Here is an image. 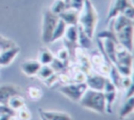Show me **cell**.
<instances>
[{"mask_svg": "<svg viewBox=\"0 0 134 120\" xmlns=\"http://www.w3.org/2000/svg\"><path fill=\"white\" fill-rule=\"evenodd\" d=\"M97 23V13L90 0H85L83 7L79 12L77 25L83 28V31L92 38L95 32Z\"/></svg>", "mask_w": 134, "mask_h": 120, "instance_id": "cell-1", "label": "cell"}, {"mask_svg": "<svg viewBox=\"0 0 134 120\" xmlns=\"http://www.w3.org/2000/svg\"><path fill=\"white\" fill-rule=\"evenodd\" d=\"M79 102L83 107L91 109L95 113L98 114L106 113V100H105L104 92L87 88Z\"/></svg>", "mask_w": 134, "mask_h": 120, "instance_id": "cell-2", "label": "cell"}, {"mask_svg": "<svg viewBox=\"0 0 134 120\" xmlns=\"http://www.w3.org/2000/svg\"><path fill=\"white\" fill-rule=\"evenodd\" d=\"M132 53L120 46L117 45L116 49V59H115V67L119 72L122 77H129L132 73Z\"/></svg>", "mask_w": 134, "mask_h": 120, "instance_id": "cell-3", "label": "cell"}, {"mask_svg": "<svg viewBox=\"0 0 134 120\" xmlns=\"http://www.w3.org/2000/svg\"><path fill=\"white\" fill-rule=\"evenodd\" d=\"M58 20H59L58 15L53 14L50 9L45 11L43 16V23H42V41L44 43H50V39L53 29L58 23Z\"/></svg>", "mask_w": 134, "mask_h": 120, "instance_id": "cell-4", "label": "cell"}, {"mask_svg": "<svg viewBox=\"0 0 134 120\" xmlns=\"http://www.w3.org/2000/svg\"><path fill=\"white\" fill-rule=\"evenodd\" d=\"M88 88L86 82H80V83H70V84H65L60 87V92L69 98L73 102H79Z\"/></svg>", "mask_w": 134, "mask_h": 120, "instance_id": "cell-5", "label": "cell"}, {"mask_svg": "<svg viewBox=\"0 0 134 120\" xmlns=\"http://www.w3.org/2000/svg\"><path fill=\"white\" fill-rule=\"evenodd\" d=\"M133 24L126 25L114 32L118 44L131 53L133 51Z\"/></svg>", "mask_w": 134, "mask_h": 120, "instance_id": "cell-6", "label": "cell"}, {"mask_svg": "<svg viewBox=\"0 0 134 120\" xmlns=\"http://www.w3.org/2000/svg\"><path fill=\"white\" fill-rule=\"evenodd\" d=\"M131 5H133L132 0H113L111 7H110V11H109L108 16H107V22H109L115 16L121 14L126 8H128Z\"/></svg>", "mask_w": 134, "mask_h": 120, "instance_id": "cell-7", "label": "cell"}, {"mask_svg": "<svg viewBox=\"0 0 134 120\" xmlns=\"http://www.w3.org/2000/svg\"><path fill=\"white\" fill-rule=\"evenodd\" d=\"M20 95V88L15 84L0 85V104H7L8 100L15 96Z\"/></svg>", "mask_w": 134, "mask_h": 120, "instance_id": "cell-8", "label": "cell"}, {"mask_svg": "<svg viewBox=\"0 0 134 120\" xmlns=\"http://www.w3.org/2000/svg\"><path fill=\"white\" fill-rule=\"evenodd\" d=\"M106 80H107V78L104 77L103 75L94 74V75H89V76H87L85 82H86L88 88H91V89H94V91L104 92V87H105Z\"/></svg>", "mask_w": 134, "mask_h": 120, "instance_id": "cell-9", "label": "cell"}, {"mask_svg": "<svg viewBox=\"0 0 134 120\" xmlns=\"http://www.w3.org/2000/svg\"><path fill=\"white\" fill-rule=\"evenodd\" d=\"M20 53V47L19 46H12L9 48L4 49L1 54H0V66H7L9 65L14 59L18 56V54Z\"/></svg>", "mask_w": 134, "mask_h": 120, "instance_id": "cell-10", "label": "cell"}, {"mask_svg": "<svg viewBox=\"0 0 134 120\" xmlns=\"http://www.w3.org/2000/svg\"><path fill=\"white\" fill-rule=\"evenodd\" d=\"M58 17L61 20H63L67 25H77L79 11H75L73 8H67L60 15H58Z\"/></svg>", "mask_w": 134, "mask_h": 120, "instance_id": "cell-11", "label": "cell"}, {"mask_svg": "<svg viewBox=\"0 0 134 120\" xmlns=\"http://www.w3.org/2000/svg\"><path fill=\"white\" fill-rule=\"evenodd\" d=\"M41 65L42 64L38 60H27V61H25L21 64V69L26 76L31 77V76L37 75Z\"/></svg>", "mask_w": 134, "mask_h": 120, "instance_id": "cell-12", "label": "cell"}, {"mask_svg": "<svg viewBox=\"0 0 134 120\" xmlns=\"http://www.w3.org/2000/svg\"><path fill=\"white\" fill-rule=\"evenodd\" d=\"M79 36V26L77 25H67L65 29V42L69 44V46L74 47L77 42Z\"/></svg>", "mask_w": 134, "mask_h": 120, "instance_id": "cell-13", "label": "cell"}, {"mask_svg": "<svg viewBox=\"0 0 134 120\" xmlns=\"http://www.w3.org/2000/svg\"><path fill=\"white\" fill-rule=\"evenodd\" d=\"M39 114L47 120H72L70 115L63 112L55 111H39Z\"/></svg>", "mask_w": 134, "mask_h": 120, "instance_id": "cell-14", "label": "cell"}, {"mask_svg": "<svg viewBox=\"0 0 134 120\" xmlns=\"http://www.w3.org/2000/svg\"><path fill=\"white\" fill-rule=\"evenodd\" d=\"M133 108H134V96L126 98V101L121 105V107L119 109V113H118L119 119L122 120V119L127 118L129 115H131L132 112H133Z\"/></svg>", "mask_w": 134, "mask_h": 120, "instance_id": "cell-15", "label": "cell"}, {"mask_svg": "<svg viewBox=\"0 0 134 120\" xmlns=\"http://www.w3.org/2000/svg\"><path fill=\"white\" fill-rule=\"evenodd\" d=\"M66 26H67V24L63 20H61L59 18L58 23H57V25H55V27L53 29V33H52V36H51V39H50V43L54 42V41H57V40H59V39L64 37Z\"/></svg>", "mask_w": 134, "mask_h": 120, "instance_id": "cell-16", "label": "cell"}, {"mask_svg": "<svg viewBox=\"0 0 134 120\" xmlns=\"http://www.w3.org/2000/svg\"><path fill=\"white\" fill-rule=\"evenodd\" d=\"M53 55L50 51H48L47 48H42L40 49V53H39V59L38 61L42 64V65H48L52 62L53 60Z\"/></svg>", "mask_w": 134, "mask_h": 120, "instance_id": "cell-17", "label": "cell"}, {"mask_svg": "<svg viewBox=\"0 0 134 120\" xmlns=\"http://www.w3.org/2000/svg\"><path fill=\"white\" fill-rule=\"evenodd\" d=\"M79 26V25H77ZM77 42L83 48H90L91 46V38L83 31L81 26H79V36H77Z\"/></svg>", "mask_w": 134, "mask_h": 120, "instance_id": "cell-18", "label": "cell"}, {"mask_svg": "<svg viewBox=\"0 0 134 120\" xmlns=\"http://www.w3.org/2000/svg\"><path fill=\"white\" fill-rule=\"evenodd\" d=\"M105 100H106V113H112V104L116 97V91L112 92H104Z\"/></svg>", "mask_w": 134, "mask_h": 120, "instance_id": "cell-19", "label": "cell"}, {"mask_svg": "<svg viewBox=\"0 0 134 120\" xmlns=\"http://www.w3.org/2000/svg\"><path fill=\"white\" fill-rule=\"evenodd\" d=\"M7 105H8L9 107H12L13 109L17 111V109H19L20 107H22L23 105H25V103H24L23 98H22L20 95H15V96H13V97L8 100Z\"/></svg>", "mask_w": 134, "mask_h": 120, "instance_id": "cell-20", "label": "cell"}, {"mask_svg": "<svg viewBox=\"0 0 134 120\" xmlns=\"http://www.w3.org/2000/svg\"><path fill=\"white\" fill-rule=\"evenodd\" d=\"M67 8H69V7H68V5H67V3L65 1H63V0H55L53 2V4L51 5L50 11L53 14H55V15H60L62 12H64Z\"/></svg>", "mask_w": 134, "mask_h": 120, "instance_id": "cell-21", "label": "cell"}, {"mask_svg": "<svg viewBox=\"0 0 134 120\" xmlns=\"http://www.w3.org/2000/svg\"><path fill=\"white\" fill-rule=\"evenodd\" d=\"M54 73V71L51 68V66L48 64V65H41L39 72L37 73V76L41 79V80H45L47 79L48 77H50L52 74Z\"/></svg>", "mask_w": 134, "mask_h": 120, "instance_id": "cell-22", "label": "cell"}, {"mask_svg": "<svg viewBox=\"0 0 134 120\" xmlns=\"http://www.w3.org/2000/svg\"><path fill=\"white\" fill-rule=\"evenodd\" d=\"M16 116H18L19 120H29L31 118V114H30V112L28 111V108L25 105H23L22 107L17 109Z\"/></svg>", "mask_w": 134, "mask_h": 120, "instance_id": "cell-23", "label": "cell"}, {"mask_svg": "<svg viewBox=\"0 0 134 120\" xmlns=\"http://www.w3.org/2000/svg\"><path fill=\"white\" fill-rule=\"evenodd\" d=\"M17 114V111L9 107L7 104H0V116L1 115H8L12 117H15Z\"/></svg>", "mask_w": 134, "mask_h": 120, "instance_id": "cell-24", "label": "cell"}, {"mask_svg": "<svg viewBox=\"0 0 134 120\" xmlns=\"http://www.w3.org/2000/svg\"><path fill=\"white\" fill-rule=\"evenodd\" d=\"M84 2H85V0H69L67 4H68L69 8H73V9L80 12L84 5Z\"/></svg>", "mask_w": 134, "mask_h": 120, "instance_id": "cell-25", "label": "cell"}, {"mask_svg": "<svg viewBox=\"0 0 134 120\" xmlns=\"http://www.w3.org/2000/svg\"><path fill=\"white\" fill-rule=\"evenodd\" d=\"M15 43L12 41V40H8V39H4L3 37H0V54L6 49V48H9L12 46H14Z\"/></svg>", "mask_w": 134, "mask_h": 120, "instance_id": "cell-26", "label": "cell"}, {"mask_svg": "<svg viewBox=\"0 0 134 120\" xmlns=\"http://www.w3.org/2000/svg\"><path fill=\"white\" fill-rule=\"evenodd\" d=\"M28 94H29L30 98H32L35 100L40 99V97L42 96V93L38 87H29L28 88Z\"/></svg>", "mask_w": 134, "mask_h": 120, "instance_id": "cell-27", "label": "cell"}, {"mask_svg": "<svg viewBox=\"0 0 134 120\" xmlns=\"http://www.w3.org/2000/svg\"><path fill=\"white\" fill-rule=\"evenodd\" d=\"M131 84H132V80H131L130 76L129 77H122L121 76V79H120V88L124 87V88L127 89Z\"/></svg>", "mask_w": 134, "mask_h": 120, "instance_id": "cell-28", "label": "cell"}, {"mask_svg": "<svg viewBox=\"0 0 134 120\" xmlns=\"http://www.w3.org/2000/svg\"><path fill=\"white\" fill-rule=\"evenodd\" d=\"M68 55H69V53H68V49H66V48H63V49L59 51V53H58V58H59L60 60H62V61H65V60H67V58H68Z\"/></svg>", "mask_w": 134, "mask_h": 120, "instance_id": "cell-29", "label": "cell"}, {"mask_svg": "<svg viewBox=\"0 0 134 120\" xmlns=\"http://www.w3.org/2000/svg\"><path fill=\"white\" fill-rule=\"evenodd\" d=\"M85 80H86V75H85V73H83V72H80V73H77V74L74 76V82H76V83L85 82Z\"/></svg>", "mask_w": 134, "mask_h": 120, "instance_id": "cell-30", "label": "cell"}, {"mask_svg": "<svg viewBox=\"0 0 134 120\" xmlns=\"http://www.w3.org/2000/svg\"><path fill=\"white\" fill-rule=\"evenodd\" d=\"M127 91V94H126V98H129V97H132V96H134V86H133V83L126 89Z\"/></svg>", "mask_w": 134, "mask_h": 120, "instance_id": "cell-31", "label": "cell"}, {"mask_svg": "<svg viewBox=\"0 0 134 120\" xmlns=\"http://www.w3.org/2000/svg\"><path fill=\"white\" fill-rule=\"evenodd\" d=\"M12 116H8V115H1L0 116V120H12Z\"/></svg>", "mask_w": 134, "mask_h": 120, "instance_id": "cell-32", "label": "cell"}, {"mask_svg": "<svg viewBox=\"0 0 134 120\" xmlns=\"http://www.w3.org/2000/svg\"><path fill=\"white\" fill-rule=\"evenodd\" d=\"M40 117H41V120H47V119H45V118H44L43 116H41V115H40Z\"/></svg>", "mask_w": 134, "mask_h": 120, "instance_id": "cell-33", "label": "cell"}, {"mask_svg": "<svg viewBox=\"0 0 134 120\" xmlns=\"http://www.w3.org/2000/svg\"><path fill=\"white\" fill-rule=\"evenodd\" d=\"M63 1H65L66 3H68V1H69V0H63ZM67 5H68V4H67Z\"/></svg>", "mask_w": 134, "mask_h": 120, "instance_id": "cell-34", "label": "cell"}]
</instances>
